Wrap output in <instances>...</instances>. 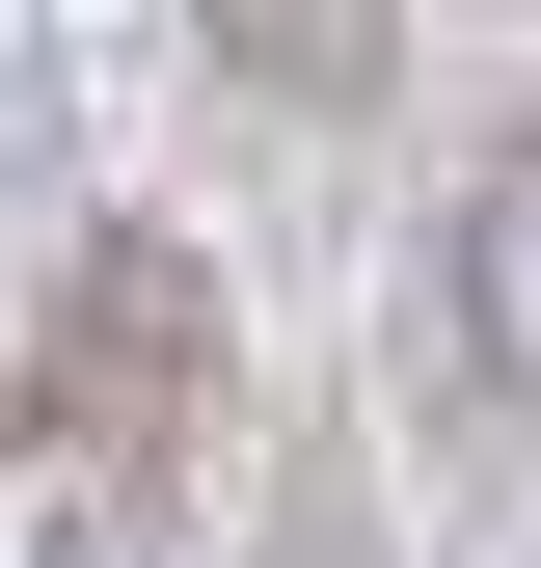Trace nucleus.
<instances>
[{"label":"nucleus","instance_id":"2","mask_svg":"<svg viewBox=\"0 0 541 568\" xmlns=\"http://www.w3.org/2000/svg\"><path fill=\"white\" fill-rule=\"evenodd\" d=\"M433 352H460L488 434H541V109L460 163V217H433Z\"/></svg>","mask_w":541,"mask_h":568},{"label":"nucleus","instance_id":"3","mask_svg":"<svg viewBox=\"0 0 541 568\" xmlns=\"http://www.w3.org/2000/svg\"><path fill=\"white\" fill-rule=\"evenodd\" d=\"M190 54H217L244 109H379V54H406V0H190Z\"/></svg>","mask_w":541,"mask_h":568},{"label":"nucleus","instance_id":"4","mask_svg":"<svg viewBox=\"0 0 541 568\" xmlns=\"http://www.w3.org/2000/svg\"><path fill=\"white\" fill-rule=\"evenodd\" d=\"M244 568H379V515H353V460H298V487H270V541Z\"/></svg>","mask_w":541,"mask_h":568},{"label":"nucleus","instance_id":"1","mask_svg":"<svg viewBox=\"0 0 541 568\" xmlns=\"http://www.w3.org/2000/svg\"><path fill=\"white\" fill-rule=\"evenodd\" d=\"M190 406H217V271L109 217L0 379V568H163L190 541Z\"/></svg>","mask_w":541,"mask_h":568}]
</instances>
